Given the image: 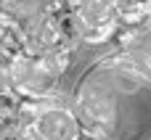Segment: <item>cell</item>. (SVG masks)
Wrapping results in <instances>:
<instances>
[{
	"label": "cell",
	"mask_w": 151,
	"mask_h": 140,
	"mask_svg": "<svg viewBox=\"0 0 151 140\" xmlns=\"http://www.w3.org/2000/svg\"><path fill=\"white\" fill-rule=\"evenodd\" d=\"M21 106H24V95H19L11 85H0V135L19 127Z\"/></svg>",
	"instance_id": "3957f363"
},
{
	"label": "cell",
	"mask_w": 151,
	"mask_h": 140,
	"mask_svg": "<svg viewBox=\"0 0 151 140\" xmlns=\"http://www.w3.org/2000/svg\"><path fill=\"white\" fill-rule=\"evenodd\" d=\"M66 61H69V53H42V56L13 58L5 77L19 95L29 101H45L58 90V79L66 71Z\"/></svg>",
	"instance_id": "6da1fadb"
},
{
	"label": "cell",
	"mask_w": 151,
	"mask_h": 140,
	"mask_svg": "<svg viewBox=\"0 0 151 140\" xmlns=\"http://www.w3.org/2000/svg\"><path fill=\"white\" fill-rule=\"evenodd\" d=\"M77 26H80V40L98 45L106 40H114V32L119 26V13H117V0H72Z\"/></svg>",
	"instance_id": "7a4b0ae2"
}]
</instances>
